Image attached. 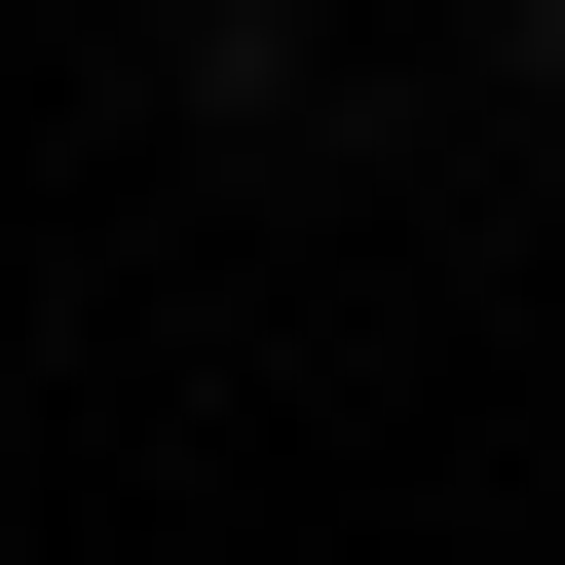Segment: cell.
Wrapping results in <instances>:
<instances>
[{"label": "cell", "instance_id": "obj_1", "mask_svg": "<svg viewBox=\"0 0 565 565\" xmlns=\"http://www.w3.org/2000/svg\"><path fill=\"white\" fill-rule=\"evenodd\" d=\"M527 114H565V0H527Z\"/></svg>", "mask_w": 565, "mask_h": 565}]
</instances>
